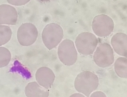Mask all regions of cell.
<instances>
[{"label": "cell", "mask_w": 127, "mask_h": 97, "mask_svg": "<svg viewBox=\"0 0 127 97\" xmlns=\"http://www.w3.org/2000/svg\"><path fill=\"white\" fill-rule=\"evenodd\" d=\"M70 97H85V96L79 93H76L71 95Z\"/></svg>", "instance_id": "cell-17"}, {"label": "cell", "mask_w": 127, "mask_h": 97, "mask_svg": "<svg viewBox=\"0 0 127 97\" xmlns=\"http://www.w3.org/2000/svg\"><path fill=\"white\" fill-rule=\"evenodd\" d=\"M55 78V74L53 71L46 67H41L36 71V81L40 86L46 89L51 87Z\"/></svg>", "instance_id": "cell-8"}, {"label": "cell", "mask_w": 127, "mask_h": 97, "mask_svg": "<svg viewBox=\"0 0 127 97\" xmlns=\"http://www.w3.org/2000/svg\"><path fill=\"white\" fill-rule=\"evenodd\" d=\"M12 32L7 26L0 25V46L7 43L10 40Z\"/></svg>", "instance_id": "cell-13"}, {"label": "cell", "mask_w": 127, "mask_h": 97, "mask_svg": "<svg viewBox=\"0 0 127 97\" xmlns=\"http://www.w3.org/2000/svg\"><path fill=\"white\" fill-rule=\"evenodd\" d=\"M7 1L10 4L15 6H22L28 3L30 0H7Z\"/></svg>", "instance_id": "cell-15"}, {"label": "cell", "mask_w": 127, "mask_h": 97, "mask_svg": "<svg viewBox=\"0 0 127 97\" xmlns=\"http://www.w3.org/2000/svg\"><path fill=\"white\" fill-rule=\"evenodd\" d=\"M39 0L42 2H47L50 1V0Z\"/></svg>", "instance_id": "cell-18"}, {"label": "cell", "mask_w": 127, "mask_h": 97, "mask_svg": "<svg viewBox=\"0 0 127 97\" xmlns=\"http://www.w3.org/2000/svg\"><path fill=\"white\" fill-rule=\"evenodd\" d=\"M95 33L99 37L108 36L113 31L114 24L112 19L108 16L100 14L94 18L92 23Z\"/></svg>", "instance_id": "cell-5"}, {"label": "cell", "mask_w": 127, "mask_h": 97, "mask_svg": "<svg viewBox=\"0 0 127 97\" xmlns=\"http://www.w3.org/2000/svg\"><path fill=\"white\" fill-rule=\"evenodd\" d=\"M25 92L28 97H47L49 92L43 87L40 86L36 82H32L28 84L25 88Z\"/></svg>", "instance_id": "cell-11"}, {"label": "cell", "mask_w": 127, "mask_h": 97, "mask_svg": "<svg viewBox=\"0 0 127 97\" xmlns=\"http://www.w3.org/2000/svg\"><path fill=\"white\" fill-rule=\"evenodd\" d=\"M38 34L37 30L33 24L29 23H25L21 25L18 30V41L23 46H29L35 43Z\"/></svg>", "instance_id": "cell-7"}, {"label": "cell", "mask_w": 127, "mask_h": 97, "mask_svg": "<svg viewBox=\"0 0 127 97\" xmlns=\"http://www.w3.org/2000/svg\"><path fill=\"white\" fill-rule=\"evenodd\" d=\"M11 60V53L8 49L0 47V68L6 66Z\"/></svg>", "instance_id": "cell-14"}, {"label": "cell", "mask_w": 127, "mask_h": 97, "mask_svg": "<svg viewBox=\"0 0 127 97\" xmlns=\"http://www.w3.org/2000/svg\"><path fill=\"white\" fill-rule=\"evenodd\" d=\"M90 97H106V95L101 92H96L93 93Z\"/></svg>", "instance_id": "cell-16"}, {"label": "cell", "mask_w": 127, "mask_h": 97, "mask_svg": "<svg viewBox=\"0 0 127 97\" xmlns=\"http://www.w3.org/2000/svg\"><path fill=\"white\" fill-rule=\"evenodd\" d=\"M93 58L95 63L98 66L101 68L109 66L114 61L112 47L107 43L100 45L95 52Z\"/></svg>", "instance_id": "cell-6"}, {"label": "cell", "mask_w": 127, "mask_h": 97, "mask_svg": "<svg viewBox=\"0 0 127 97\" xmlns=\"http://www.w3.org/2000/svg\"><path fill=\"white\" fill-rule=\"evenodd\" d=\"M99 83L98 76L90 71H84L78 75L75 81V87L78 92L86 97L95 90Z\"/></svg>", "instance_id": "cell-1"}, {"label": "cell", "mask_w": 127, "mask_h": 97, "mask_svg": "<svg viewBox=\"0 0 127 97\" xmlns=\"http://www.w3.org/2000/svg\"><path fill=\"white\" fill-rule=\"evenodd\" d=\"M18 17L17 11L8 4L0 5V24L15 25Z\"/></svg>", "instance_id": "cell-9"}, {"label": "cell", "mask_w": 127, "mask_h": 97, "mask_svg": "<svg viewBox=\"0 0 127 97\" xmlns=\"http://www.w3.org/2000/svg\"><path fill=\"white\" fill-rule=\"evenodd\" d=\"M64 37V31L58 24L51 23L45 27L43 30L42 37L43 43L49 50L53 49L62 41Z\"/></svg>", "instance_id": "cell-2"}, {"label": "cell", "mask_w": 127, "mask_h": 97, "mask_svg": "<svg viewBox=\"0 0 127 97\" xmlns=\"http://www.w3.org/2000/svg\"><path fill=\"white\" fill-rule=\"evenodd\" d=\"M59 58L64 65H73L77 60L78 54L73 42L70 39L64 40L58 49Z\"/></svg>", "instance_id": "cell-3"}, {"label": "cell", "mask_w": 127, "mask_h": 97, "mask_svg": "<svg viewBox=\"0 0 127 97\" xmlns=\"http://www.w3.org/2000/svg\"><path fill=\"white\" fill-rule=\"evenodd\" d=\"M115 70L119 77L127 78V58H118L115 63Z\"/></svg>", "instance_id": "cell-12"}, {"label": "cell", "mask_w": 127, "mask_h": 97, "mask_svg": "<svg viewBox=\"0 0 127 97\" xmlns=\"http://www.w3.org/2000/svg\"><path fill=\"white\" fill-rule=\"evenodd\" d=\"M111 43L118 54L127 58V35L119 32L115 34L111 39Z\"/></svg>", "instance_id": "cell-10"}, {"label": "cell", "mask_w": 127, "mask_h": 97, "mask_svg": "<svg viewBox=\"0 0 127 97\" xmlns=\"http://www.w3.org/2000/svg\"><path fill=\"white\" fill-rule=\"evenodd\" d=\"M98 43V39L95 35L91 32H84L77 37L75 45L80 53L88 55L94 53Z\"/></svg>", "instance_id": "cell-4"}]
</instances>
